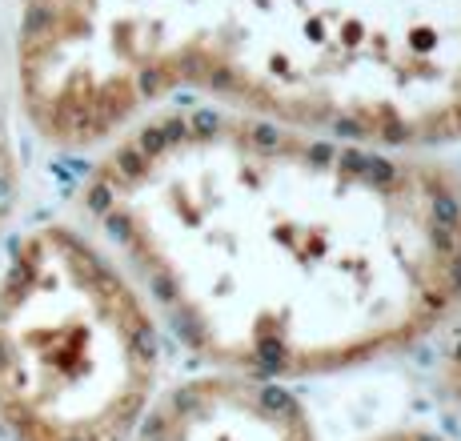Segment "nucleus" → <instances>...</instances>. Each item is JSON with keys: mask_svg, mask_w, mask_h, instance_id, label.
<instances>
[{"mask_svg": "<svg viewBox=\"0 0 461 441\" xmlns=\"http://www.w3.org/2000/svg\"><path fill=\"white\" fill-rule=\"evenodd\" d=\"M85 201L173 329L233 374L366 365L461 305V181L421 148L165 112L113 140Z\"/></svg>", "mask_w": 461, "mask_h": 441, "instance_id": "f257e3e1", "label": "nucleus"}, {"mask_svg": "<svg viewBox=\"0 0 461 441\" xmlns=\"http://www.w3.org/2000/svg\"><path fill=\"white\" fill-rule=\"evenodd\" d=\"M16 93L57 148L176 93L393 148L461 137V0H29Z\"/></svg>", "mask_w": 461, "mask_h": 441, "instance_id": "f03ea898", "label": "nucleus"}, {"mask_svg": "<svg viewBox=\"0 0 461 441\" xmlns=\"http://www.w3.org/2000/svg\"><path fill=\"white\" fill-rule=\"evenodd\" d=\"M157 329L117 261L68 225L0 273V426L16 441H129L157 385Z\"/></svg>", "mask_w": 461, "mask_h": 441, "instance_id": "7ed1b4c3", "label": "nucleus"}, {"mask_svg": "<svg viewBox=\"0 0 461 441\" xmlns=\"http://www.w3.org/2000/svg\"><path fill=\"white\" fill-rule=\"evenodd\" d=\"M132 441H317V434L294 390L217 369L149 401Z\"/></svg>", "mask_w": 461, "mask_h": 441, "instance_id": "20e7f679", "label": "nucleus"}, {"mask_svg": "<svg viewBox=\"0 0 461 441\" xmlns=\"http://www.w3.org/2000/svg\"><path fill=\"white\" fill-rule=\"evenodd\" d=\"M13 197H16V148H13V129H8L5 93H0V220L13 209Z\"/></svg>", "mask_w": 461, "mask_h": 441, "instance_id": "39448f33", "label": "nucleus"}, {"mask_svg": "<svg viewBox=\"0 0 461 441\" xmlns=\"http://www.w3.org/2000/svg\"><path fill=\"white\" fill-rule=\"evenodd\" d=\"M441 390H446L449 405L461 413V329H457V338L449 341L446 357H441Z\"/></svg>", "mask_w": 461, "mask_h": 441, "instance_id": "423d86ee", "label": "nucleus"}, {"mask_svg": "<svg viewBox=\"0 0 461 441\" xmlns=\"http://www.w3.org/2000/svg\"><path fill=\"white\" fill-rule=\"evenodd\" d=\"M374 441H449V437H438V434H425V429H393V434H381Z\"/></svg>", "mask_w": 461, "mask_h": 441, "instance_id": "0eeeda50", "label": "nucleus"}]
</instances>
